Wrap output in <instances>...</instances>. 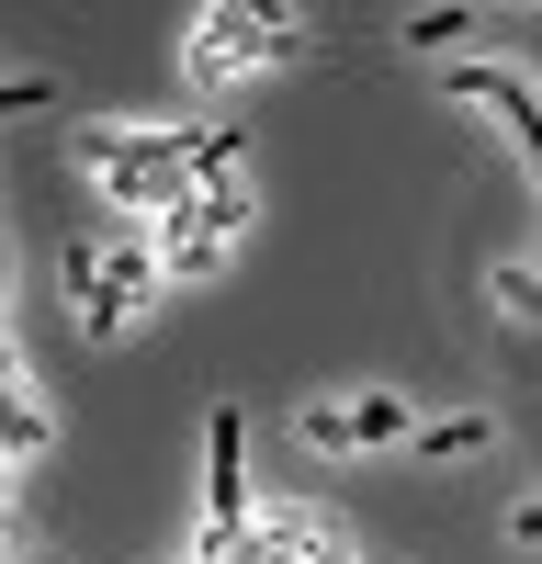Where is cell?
<instances>
[{
	"label": "cell",
	"mask_w": 542,
	"mask_h": 564,
	"mask_svg": "<svg viewBox=\"0 0 542 564\" xmlns=\"http://www.w3.org/2000/svg\"><path fill=\"white\" fill-rule=\"evenodd\" d=\"M159 282H170V260H159L148 226H102V238H79V249H68V305H79L90 339H124V316L148 305Z\"/></svg>",
	"instance_id": "6da1fadb"
},
{
	"label": "cell",
	"mask_w": 542,
	"mask_h": 564,
	"mask_svg": "<svg viewBox=\"0 0 542 564\" xmlns=\"http://www.w3.org/2000/svg\"><path fill=\"white\" fill-rule=\"evenodd\" d=\"M294 57V12H249V0H215V12H193V79L226 90V79H260Z\"/></svg>",
	"instance_id": "7a4b0ae2"
},
{
	"label": "cell",
	"mask_w": 542,
	"mask_h": 564,
	"mask_svg": "<svg viewBox=\"0 0 542 564\" xmlns=\"http://www.w3.org/2000/svg\"><path fill=\"white\" fill-rule=\"evenodd\" d=\"M249 181H215V193L181 215V226H159V260H170V282H204V271H226V249L249 238Z\"/></svg>",
	"instance_id": "3957f363"
},
{
	"label": "cell",
	"mask_w": 542,
	"mask_h": 564,
	"mask_svg": "<svg viewBox=\"0 0 542 564\" xmlns=\"http://www.w3.org/2000/svg\"><path fill=\"white\" fill-rule=\"evenodd\" d=\"M249 520H260L249 508V417L215 406V430H204V542H238Z\"/></svg>",
	"instance_id": "277c9868"
},
{
	"label": "cell",
	"mask_w": 542,
	"mask_h": 564,
	"mask_svg": "<svg viewBox=\"0 0 542 564\" xmlns=\"http://www.w3.org/2000/svg\"><path fill=\"white\" fill-rule=\"evenodd\" d=\"M452 90H464V102H486V113H509V135H520V159H531V181H542V90L520 79V68H452Z\"/></svg>",
	"instance_id": "5b68a950"
},
{
	"label": "cell",
	"mask_w": 542,
	"mask_h": 564,
	"mask_svg": "<svg viewBox=\"0 0 542 564\" xmlns=\"http://www.w3.org/2000/svg\"><path fill=\"white\" fill-rule=\"evenodd\" d=\"M0 463H12V475H34V463H45V406H34L23 372H12V417H0Z\"/></svg>",
	"instance_id": "8992f818"
},
{
	"label": "cell",
	"mask_w": 542,
	"mask_h": 564,
	"mask_svg": "<svg viewBox=\"0 0 542 564\" xmlns=\"http://www.w3.org/2000/svg\"><path fill=\"white\" fill-rule=\"evenodd\" d=\"M373 441H419V406L406 395H350V452H373Z\"/></svg>",
	"instance_id": "52a82bcc"
},
{
	"label": "cell",
	"mask_w": 542,
	"mask_h": 564,
	"mask_svg": "<svg viewBox=\"0 0 542 564\" xmlns=\"http://www.w3.org/2000/svg\"><path fill=\"white\" fill-rule=\"evenodd\" d=\"M486 441H497V430H486L475 406H452V417H419V452H430V463H464V452H486Z\"/></svg>",
	"instance_id": "ba28073f"
},
{
	"label": "cell",
	"mask_w": 542,
	"mask_h": 564,
	"mask_svg": "<svg viewBox=\"0 0 542 564\" xmlns=\"http://www.w3.org/2000/svg\"><path fill=\"white\" fill-rule=\"evenodd\" d=\"M395 34H406V45H419V57H441V45H452V34H475V12H406Z\"/></svg>",
	"instance_id": "9c48e42d"
},
{
	"label": "cell",
	"mask_w": 542,
	"mask_h": 564,
	"mask_svg": "<svg viewBox=\"0 0 542 564\" xmlns=\"http://www.w3.org/2000/svg\"><path fill=\"white\" fill-rule=\"evenodd\" d=\"M497 305H509V316H542V271L509 260V271H497Z\"/></svg>",
	"instance_id": "30bf717a"
},
{
	"label": "cell",
	"mask_w": 542,
	"mask_h": 564,
	"mask_svg": "<svg viewBox=\"0 0 542 564\" xmlns=\"http://www.w3.org/2000/svg\"><path fill=\"white\" fill-rule=\"evenodd\" d=\"M45 102H57V79H34V68L0 79V113H45Z\"/></svg>",
	"instance_id": "8fae6325"
},
{
	"label": "cell",
	"mask_w": 542,
	"mask_h": 564,
	"mask_svg": "<svg viewBox=\"0 0 542 564\" xmlns=\"http://www.w3.org/2000/svg\"><path fill=\"white\" fill-rule=\"evenodd\" d=\"M509 542H542V497H520V508H509Z\"/></svg>",
	"instance_id": "7c38bea8"
},
{
	"label": "cell",
	"mask_w": 542,
	"mask_h": 564,
	"mask_svg": "<svg viewBox=\"0 0 542 564\" xmlns=\"http://www.w3.org/2000/svg\"><path fill=\"white\" fill-rule=\"evenodd\" d=\"M12 564H57V553H12Z\"/></svg>",
	"instance_id": "4fadbf2b"
}]
</instances>
